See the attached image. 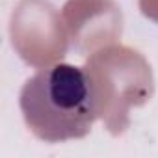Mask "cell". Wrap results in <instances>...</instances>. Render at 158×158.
<instances>
[{"label":"cell","instance_id":"1","mask_svg":"<svg viewBox=\"0 0 158 158\" xmlns=\"http://www.w3.org/2000/svg\"><path fill=\"white\" fill-rule=\"evenodd\" d=\"M21 112L39 139L56 143L84 138L97 117L95 86L78 65L43 67L23 86Z\"/></svg>","mask_w":158,"mask_h":158}]
</instances>
